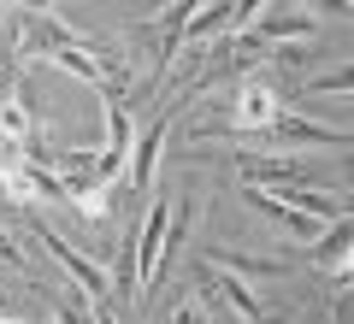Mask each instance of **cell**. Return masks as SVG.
I'll list each match as a JSON object with an SVG mask.
<instances>
[{
	"instance_id": "cell-1",
	"label": "cell",
	"mask_w": 354,
	"mask_h": 324,
	"mask_svg": "<svg viewBox=\"0 0 354 324\" xmlns=\"http://www.w3.org/2000/svg\"><path fill=\"white\" fill-rule=\"evenodd\" d=\"M230 118H236V130L248 142H260L266 130L283 118V106H278V88L266 83V77H242V88H236V106H230Z\"/></svg>"
},
{
	"instance_id": "cell-2",
	"label": "cell",
	"mask_w": 354,
	"mask_h": 324,
	"mask_svg": "<svg viewBox=\"0 0 354 324\" xmlns=\"http://www.w3.org/2000/svg\"><path fill=\"white\" fill-rule=\"evenodd\" d=\"M36 236H41V242H48V248H53V254H59V260H65V271H71V277H77V283H83V295H106V277H101V271H95V265H88V260H77V254H71V248H65V242H59V236H53V230H48V225H36Z\"/></svg>"
},
{
	"instance_id": "cell-3",
	"label": "cell",
	"mask_w": 354,
	"mask_h": 324,
	"mask_svg": "<svg viewBox=\"0 0 354 324\" xmlns=\"http://www.w3.org/2000/svg\"><path fill=\"white\" fill-rule=\"evenodd\" d=\"M348 230H354L348 218H337V225H330V236L313 248V260L330 265V271H337V283H348V265H342V260H348Z\"/></svg>"
},
{
	"instance_id": "cell-4",
	"label": "cell",
	"mask_w": 354,
	"mask_h": 324,
	"mask_svg": "<svg viewBox=\"0 0 354 324\" xmlns=\"http://www.w3.org/2000/svg\"><path fill=\"white\" fill-rule=\"evenodd\" d=\"M171 113H177V106H165V113L148 124L142 148H136V171H130V177H136V189H148V177H153V153H160V142H165V124H171Z\"/></svg>"
},
{
	"instance_id": "cell-5",
	"label": "cell",
	"mask_w": 354,
	"mask_h": 324,
	"mask_svg": "<svg viewBox=\"0 0 354 324\" xmlns=\"http://www.w3.org/2000/svg\"><path fill=\"white\" fill-rule=\"evenodd\" d=\"M207 260L230 265V271H242V277H283V271H290L283 260H236V254H225V248H207Z\"/></svg>"
},
{
	"instance_id": "cell-6",
	"label": "cell",
	"mask_w": 354,
	"mask_h": 324,
	"mask_svg": "<svg viewBox=\"0 0 354 324\" xmlns=\"http://www.w3.org/2000/svg\"><path fill=\"white\" fill-rule=\"evenodd\" d=\"M218 295H230V307H236L242 318H248V324H260V301H254V295H248L242 283H230V277H218Z\"/></svg>"
},
{
	"instance_id": "cell-7",
	"label": "cell",
	"mask_w": 354,
	"mask_h": 324,
	"mask_svg": "<svg viewBox=\"0 0 354 324\" xmlns=\"http://www.w3.org/2000/svg\"><path fill=\"white\" fill-rule=\"evenodd\" d=\"M354 88V71L342 65V71H330V77H319V83H307V95H348Z\"/></svg>"
}]
</instances>
